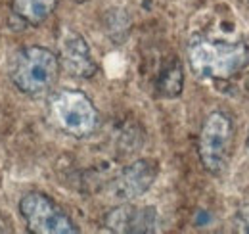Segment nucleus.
I'll return each mask as SVG.
<instances>
[{
  "instance_id": "f257e3e1",
  "label": "nucleus",
  "mask_w": 249,
  "mask_h": 234,
  "mask_svg": "<svg viewBox=\"0 0 249 234\" xmlns=\"http://www.w3.org/2000/svg\"><path fill=\"white\" fill-rule=\"evenodd\" d=\"M188 61L197 77L226 81L249 65V46L242 40L226 42L196 37L188 46Z\"/></svg>"
},
{
  "instance_id": "f03ea898",
  "label": "nucleus",
  "mask_w": 249,
  "mask_h": 234,
  "mask_svg": "<svg viewBox=\"0 0 249 234\" xmlns=\"http://www.w3.org/2000/svg\"><path fill=\"white\" fill-rule=\"evenodd\" d=\"M60 75V59L44 46H27L16 54L10 79L18 90L29 96H40L56 85Z\"/></svg>"
},
{
  "instance_id": "7ed1b4c3",
  "label": "nucleus",
  "mask_w": 249,
  "mask_h": 234,
  "mask_svg": "<svg viewBox=\"0 0 249 234\" xmlns=\"http://www.w3.org/2000/svg\"><path fill=\"white\" fill-rule=\"evenodd\" d=\"M50 116L60 131L75 138L90 136L98 129V121H100L92 100L85 92L73 88L60 90L52 96Z\"/></svg>"
},
{
  "instance_id": "20e7f679",
  "label": "nucleus",
  "mask_w": 249,
  "mask_h": 234,
  "mask_svg": "<svg viewBox=\"0 0 249 234\" xmlns=\"http://www.w3.org/2000/svg\"><path fill=\"white\" fill-rule=\"evenodd\" d=\"M234 146V123L224 112H213L201 125L197 136V154L209 173H220Z\"/></svg>"
},
{
  "instance_id": "39448f33",
  "label": "nucleus",
  "mask_w": 249,
  "mask_h": 234,
  "mask_svg": "<svg viewBox=\"0 0 249 234\" xmlns=\"http://www.w3.org/2000/svg\"><path fill=\"white\" fill-rule=\"evenodd\" d=\"M19 215L33 234H75L77 225L54 200L42 192H29L19 200Z\"/></svg>"
},
{
  "instance_id": "423d86ee",
  "label": "nucleus",
  "mask_w": 249,
  "mask_h": 234,
  "mask_svg": "<svg viewBox=\"0 0 249 234\" xmlns=\"http://www.w3.org/2000/svg\"><path fill=\"white\" fill-rule=\"evenodd\" d=\"M157 176V163L152 159H138L124 167L119 176L111 182V196L115 200L128 202L146 194Z\"/></svg>"
},
{
  "instance_id": "0eeeda50",
  "label": "nucleus",
  "mask_w": 249,
  "mask_h": 234,
  "mask_svg": "<svg viewBox=\"0 0 249 234\" xmlns=\"http://www.w3.org/2000/svg\"><path fill=\"white\" fill-rule=\"evenodd\" d=\"M60 67H63L71 77L90 79L98 71L92 52L87 40L77 31L65 29L60 39Z\"/></svg>"
},
{
  "instance_id": "6e6552de",
  "label": "nucleus",
  "mask_w": 249,
  "mask_h": 234,
  "mask_svg": "<svg viewBox=\"0 0 249 234\" xmlns=\"http://www.w3.org/2000/svg\"><path fill=\"white\" fill-rule=\"evenodd\" d=\"M106 227L113 233H154L157 227L156 207L121 205L106 215Z\"/></svg>"
},
{
  "instance_id": "1a4fd4ad",
  "label": "nucleus",
  "mask_w": 249,
  "mask_h": 234,
  "mask_svg": "<svg viewBox=\"0 0 249 234\" xmlns=\"http://www.w3.org/2000/svg\"><path fill=\"white\" fill-rule=\"evenodd\" d=\"M60 0H12V12L27 25L44 23L56 10Z\"/></svg>"
},
{
  "instance_id": "9d476101",
  "label": "nucleus",
  "mask_w": 249,
  "mask_h": 234,
  "mask_svg": "<svg viewBox=\"0 0 249 234\" xmlns=\"http://www.w3.org/2000/svg\"><path fill=\"white\" fill-rule=\"evenodd\" d=\"M182 85H184V73L178 61H173L169 67L163 69L159 81H157V90L161 96L167 98H175L182 92Z\"/></svg>"
},
{
  "instance_id": "9b49d317",
  "label": "nucleus",
  "mask_w": 249,
  "mask_h": 234,
  "mask_svg": "<svg viewBox=\"0 0 249 234\" xmlns=\"http://www.w3.org/2000/svg\"><path fill=\"white\" fill-rule=\"evenodd\" d=\"M236 223H238V227H240L242 233L249 234V205L240 207V211H238V215H236Z\"/></svg>"
},
{
  "instance_id": "f8f14e48",
  "label": "nucleus",
  "mask_w": 249,
  "mask_h": 234,
  "mask_svg": "<svg viewBox=\"0 0 249 234\" xmlns=\"http://www.w3.org/2000/svg\"><path fill=\"white\" fill-rule=\"evenodd\" d=\"M248 150H249V133H248Z\"/></svg>"
},
{
  "instance_id": "ddd939ff",
  "label": "nucleus",
  "mask_w": 249,
  "mask_h": 234,
  "mask_svg": "<svg viewBox=\"0 0 249 234\" xmlns=\"http://www.w3.org/2000/svg\"><path fill=\"white\" fill-rule=\"evenodd\" d=\"M77 2H85V0H77Z\"/></svg>"
}]
</instances>
